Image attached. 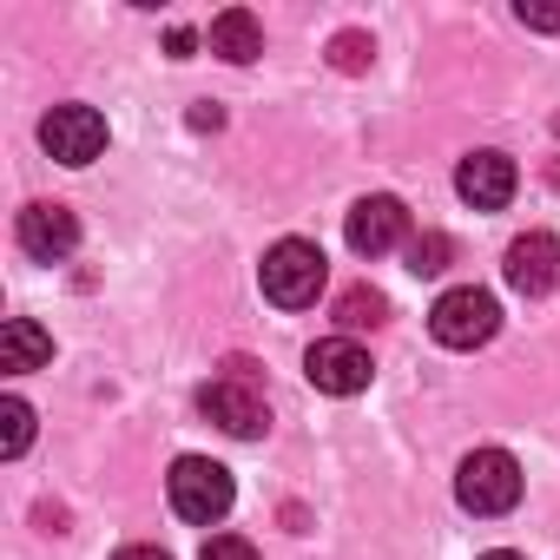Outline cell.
Returning a JSON list of instances; mask_svg holds the SVG:
<instances>
[{
  "instance_id": "obj_21",
  "label": "cell",
  "mask_w": 560,
  "mask_h": 560,
  "mask_svg": "<svg viewBox=\"0 0 560 560\" xmlns=\"http://www.w3.org/2000/svg\"><path fill=\"white\" fill-rule=\"evenodd\" d=\"M218 126H224V113H218L211 100H205V106H191V132H218Z\"/></svg>"
},
{
  "instance_id": "obj_14",
  "label": "cell",
  "mask_w": 560,
  "mask_h": 560,
  "mask_svg": "<svg viewBox=\"0 0 560 560\" xmlns=\"http://www.w3.org/2000/svg\"><path fill=\"white\" fill-rule=\"evenodd\" d=\"M337 324H343V337H357V330H383V324H389V298L370 291V284H350V291L337 298Z\"/></svg>"
},
{
  "instance_id": "obj_18",
  "label": "cell",
  "mask_w": 560,
  "mask_h": 560,
  "mask_svg": "<svg viewBox=\"0 0 560 560\" xmlns=\"http://www.w3.org/2000/svg\"><path fill=\"white\" fill-rule=\"evenodd\" d=\"M198 560H264V553H257V547H250L244 534H211Z\"/></svg>"
},
{
  "instance_id": "obj_7",
  "label": "cell",
  "mask_w": 560,
  "mask_h": 560,
  "mask_svg": "<svg viewBox=\"0 0 560 560\" xmlns=\"http://www.w3.org/2000/svg\"><path fill=\"white\" fill-rule=\"evenodd\" d=\"M343 237H350L357 257H389L396 244H409V211H402V198H389V191L357 198L350 218H343Z\"/></svg>"
},
{
  "instance_id": "obj_6",
  "label": "cell",
  "mask_w": 560,
  "mask_h": 560,
  "mask_svg": "<svg viewBox=\"0 0 560 560\" xmlns=\"http://www.w3.org/2000/svg\"><path fill=\"white\" fill-rule=\"evenodd\" d=\"M304 376H311L324 396H363L370 376H376V363H370V350H363L357 337H324V343L304 350Z\"/></svg>"
},
{
  "instance_id": "obj_4",
  "label": "cell",
  "mask_w": 560,
  "mask_h": 560,
  "mask_svg": "<svg viewBox=\"0 0 560 560\" xmlns=\"http://www.w3.org/2000/svg\"><path fill=\"white\" fill-rule=\"evenodd\" d=\"M494 330H501V304H494L481 284L442 291V298H435V311H429V337H435L442 350H481Z\"/></svg>"
},
{
  "instance_id": "obj_1",
  "label": "cell",
  "mask_w": 560,
  "mask_h": 560,
  "mask_svg": "<svg viewBox=\"0 0 560 560\" xmlns=\"http://www.w3.org/2000/svg\"><path fill=\"white\" fill-rule=\"evenodd\" d=\"M324 277H330V257L311 244V237H277L257 264V284L277 311H311L317 291H324Z\"/></svg>"
},
{
  "instance_id": "obj_3",
  "label": "cell",
  "mask_w": 560,
  "mask_h": 560,
  "mask_svg": "<svg viewBox=\"0 0 560 560\" xmlns=\"http://www.w3.org/2000/svg\"><path fill=\"white\" fill-rule=\"evenodd\" d=\"M455 501H462L468 514H481V521L508 514V508L521 501V462H514L508 448H475V455H462V468H455Z\"/></svg>"
},
{
  "instance_id": "obj_15",
  "label": "cell",
  "mask_w": 560,
  "mask_h": 560,
  "mask_svg": "<svg viewBox=\"0 0 560 560\" xmlns=\"http://www.w3.org/2000/svg\"><path fill=\"white\" fill-rule=\"evenodd\" d=\"M27 442H34V409H27L21 396H8V402H0V455L21 462V455H27Z\"/></svg>"
},
{
  "instance_id": "obj_23",
  "label": "cell",
  "mask_w": 560,
  "mask_h": 560,
  "mask_svg": "<svg viewBox=\"0 0 560 560\" xmlns=\"http://www.w3.org/2000/svg\"><path fill=\"white\" fill-rule=\"evenodd\" d=\"M481 560H527V553H514V547H494V553H481Z\"/></svg>"
},
{
  "instance_id": "obj_5",
  "label": "cell",
  "mask_w": 560,
  "mask_h": 560,
  "mask_svg": "<svg viewBox=\"0 0 560 560\" xmlns=\"http://www.w3.org/2000/svg\"><path fill=\"white\" fill-rule=\"evenodd\" d=\"M198 416L218 422V429L237 435V442H257V435L270 429V409H264L257 383H244V376H218V383H205V389H198Z\"/></svg>"
},
{
  "instance_id": "obj_17",
  "label": "cell",
  "mask_w": 560,
  "mask_h": 560,
  "mask_svg": "<svg viewBox=\"0 0 560 560\" xmlns=\"http://www.w3.org/2000/svg\"><path fill=\"white\" fill-rule=\"evenodd\" d=\"M370 60H376V40H370V34L350 27V34L330 40V67H337V73H370Z\"/></svg>"
},
{
  "instance_id": "obj_8",
  "label": "cell",
  "mask_w": 560,
  "mask_h": 560,
  "mask_svg": "<svg viewBox=\"0 0 560 560\" xmlns=\"http://www.w3.org/2000/svg\"><path fill=\"white\" fill-rule=\"evenodd\" d=\"M40 145H47V159H60V165H93V159L106 152V119H100L93 106H54V113L40 119Z\"/></svg>"
},
{
  "instance_id": "obj_16",
  "label": "cell",
  "mask_w": 560,
  "mask_h": 560,
  "mask_svg": "<svg viewBox=\"0 0 560 560\" xmlns=\"http://www.w3.org/2000/svg\"><path fill=\"white\" fill-rule=\"evenodd\" d=\"M402 257H409V270H416V277H435V270H448L455 244H448L442 231H416V237L402 244Z\"/></svg>"
},
{
  "instance_id": "obj_22",
  "label": "cell",
  "mask_w": 560,
  "mask_h": 560,
  "mask_svg": "<svg viewBox=\"0 0 560 560\" xmlns=\"http://www.w3.org/2000/svg\"><path fill=\"white\" fill-rule=\"evenodd\" d=\"M113 560H172V553H165V547H119Z\"/></svg>"
},
{
  "instance_id": "obj_9",
  "label": "cell",
  "mask_w": 560,
  "mask_h": 560,
  "mask_svg": "<svg viewBox=\"0 0 560 560\" xmlns=\"http://www.w3.org/2000/svg\"><path fill=\"white\" fill-rule=\"evenodd\" d=\"M14 237H21L27 257L60 264V257L80 250V218H73V205H47V198H34V205H21V218H14Z\"/></svg>"
},
{
  "instance_id": "obj_20",
  "label": "cell",
  "mask_w": 560,
  "mask_h": 560,
  "mask_svg": "<svg viewBox=\"0 0 560 560\" xmlns=\"http://www.w3.org/2000/svg\"><path fill=\"white\" fill-rule=\"evenodd\" d=\"M165 47H172V60H191V54H198V34H191V27H172Z\"/></svg>"
},
{
  "instance_id": "obj_19",
  "label": "cell",
  "mask_w": 560,
  "mask_h": 560,
  "mask_svg": "<svg viewBox=\"0 0 560 560\" xmlns=\"http://www.w3.org/2000/svg\"><path fill=\"white\" fill-rule=\"evenodd\" d=\"M521 27H540V34H560V0H521Z\"/></svg>"
},
{
  "instance_id": "obj_2",
  "label": "cell",
  "mask_w": 560,
  "mask_h": 560,
  "mask_svg": "<svg viewBox=\"0 0 560 560\" xmlns=\"http://www.w3.org/2000/svg\"><path fill=\"white\" fill-rule=\"evenodd\" d=\"M165 494H172V514L191 521V527H211L231 514L237 488H231V468L211 462V455H178L172 475H165Z\"/></svg>"
},
{
  "instance_id": "obj_12",
  "label": "cell",
  "mask_w": 560,
  "mask_h": 560,
  "mask_svg": "<svg viewBox=\"0 0 560 560\" xmlns=\"http://www.w3.org/2000/svg\"><path fill=\"white\" fill-rule=\"evenodd\" d=\"M47 363H54V337L34 317H8V330H0V370L27 376V370H47Z\"/></svg>"
},
{
  "instance_id": "obj_10",
  "label": "cell",
  "mask_w": 560,
  "mask_h": 560,
  "mask_svg": "<svg viewBox=\"0 0 560 560\" xmlns=\"http://www.w3.org/2000/svg\"><path fill=\"white\" fill-rule=\"evenodd\" d=\"M501 277H508V291H521V298H547V291L560 284V237H553V231H527V237H514Z\"/></svg>"
},
{
  "instance_id": "obj_11",
  "label": "cell",
  "mask_w": 560,
  "mask_h": 560,
  "mask_svg": "<svg viewBox=\"0 0 560 560\" xmlns=\"http://www.w3.org/2000/svg\"><path fill=\"white\" fill-rule=\"evenodd\" d=\"M514 185H521V172H514L508 152H468V159L455 165V191H462V205H475V211H501V205L514 198Z\"/></svg>"
},
{
  "instance_id": "obj_13",
  "label": "cell",
  "mask_w": 560,
  "mask_h": 560,
  "mask_svg": "<svg viewBox=\"0 0 560 560\" xmlns=\"http://www.w3.org/2000/svg\"><path fill=\"white\" fill-rule=\"evenodd\" d=\"M205 47H211L218 60H231V67H250V60L264 54V27H257V14H244V8H224V14L211 21Z\"/></svg>"
}]
</instances>
